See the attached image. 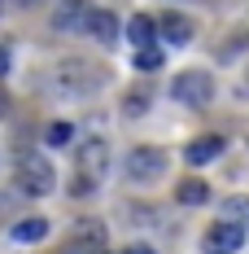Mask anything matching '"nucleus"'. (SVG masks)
Here are the masks:
<instances>
[{"label": "nucleus", "mask_w": 249, "mask_h": 254, "mask_svg": "<svg viewBox=\"0 0 249 254\" xmlns=\"http://www.w3.org/2000/svg\"><path fill=\"white\" fill-rule=\"evenodd\" d=\"M149 105H153V92H149V88H127V97H123V114H127V119H140Z\"/></svg>", "instance_id": "obj_16"}, {"label": "nucleus", "mask_w": 249, "mask_h": 254, "mask_svg": "<svg viewBox=\"0 0 249 254\" xmlns=\"http://www.w3.org/2000/svg\"><path fill=\"white\" fill-rule=\"evenodd\" d=\"M97 44H105V49H114L118 44V35H123V22H118V13H109V9H92L88 13V26H83Z\"/></svg>", "instance_id": "obj_8"}, {"label": "nucleus", "mask_w": 249, "mask_h": 254, "mask_svg": "<svg viewBox=\"0 0 249 254\" xmlns=\"http://www.w3.org/2000/svg\"><path fill=\"white\" fill-rule=\"evenodd\" d=\"M52 184H57V171H52L49 158H40V153L22 158L18 171H13V193L18 197H49Z\"/></svg>", "instance_id": "obj_2"}, {"label": "nucleus", "mask_w": 249, "mask_h": 254, "mask_svg": "<svg viewBox=\"0 0 249 254\" xmlns=\"http://www.w3.org/2000/svg\"><path fill=\"white\" fill-rule=\"evenodd\" d=\"M123 254H153V250H149V246H127Z\"/></svg>", "instance_id": "obj_20"}, {"label": "nucleus", "mask_w": 249, "mask_h": 254, "mask_svg": "<svg viewBox=\"0 0 249 254\" xmlns=\"http://www.w3.org/2000/svg\"><path fill=\"white\" fill-rule=\"evenodd\" d=\"M105 79L109 75L100 66L83 62V57H66V62H57L49 70V92L52 97H88V92H97Z\"/></svg>", "instance_id": "obj_1"}, {"label": "nucleus", "mask_w": 249, "mask_h": 254, "mask_svg": "<svg viewBox=\"0 0 249 254\" xmlns=\"http://www.w3.org/2000/svg\"><path fill=\"white\" fill-rule=\"evenodd\" d=\"M127 40H131L136 49H140V44H153V40H157V22L145 18V13H136V18L127 22Z\"/></svg>", "instance_id": "obj_14"}, {"label": "nucleus", "mask_w": 249, "mask_h": 254, "mask_svg": "<svg viewBox=\"0 0 249 254\" xmlns=\"http://www.w3.org/2000/svg\"><path fill=\"white\" fill-rule=\"evenodd\" d=\"M49 219H40V215H31V219H18L13 228H9V237L18 241V246H40L44 237H49Z\"/></svg>", "instance_id": "obj_11"}, {"label": "nucleus", "mask_w": 249, "mask_h": 254, "mask_svg": "<svg viewBox=\"0 0 249 254\" xmlns=\"http://www.w3.org/2000/svg\"><path fill=\"white\" fill-rule=\"evenodd\" d=\"M88 13H92V4L88 0H61L57 9H52V31L57 35H75V31H83L88 26Z\"/></svg>", "instance_id": "obj_7"}, {"label": "nucleus", "mask_w": 249, "mask_h": 254, "mask_svg": "<svg viewBox=\"0 0 249 254\" xmlns=\"http://www.w3.org/2000/svg\"><path fill=\"white\" fill-rule=\"evenodd\" d=\"M175 202H179V206H205V202H210V184H205V180H197V176L179 180Z\"/></svg>", "instance_id": "obj_12"}, {"label": "nucleus", "mask_w": 249, "mask_h": 254, "mask_svg": "<svg viewBox=\"0 0 249 254\" xmlns=\"http://www.w3.org/2000/svg\"><path fill=\"white\" fill-rule=\"evenodd\" d=\"M131 66L149 75V70H162V66H166V57H162V49H157V44H140V49H136V57H131Z\"/></svg>", "instance_id": "obj_15"}, {"label": "nucleus", "mask_w": 249, "mask_h": 254, "mask_svg": "<svg viewBox=\"0 0 249 254\" xmlns=\"http://www.w3.org/2000/svg\"><path fill=\"white\" fill-rule=\"evenodd\" d=\"M157 35H162L166 44H188V40H193V18H184V13H162V18H157Z\"/></svg>", "instance_id": "obj_10"}, {"label": "nucleus", "mask_w": 249, "mask_h": 254, "mask_svg": "<svg viewBox=\"0 0 249 254\" xmlns=\"http://www.w3.org/2000/svg\"><path fill=\"white\" fill-rule=\"evenodd\" d=\"M123 171H127V180H136V184H149V180H157L166 171V153L157 149V145H136V149L127 153Z\"/></svg>", "instance_id": "obj_5"}, {"label": "nucleus", "mask_w": 249, "mask_h": 254, "mask_svg": "<svg viewBox=\"0 0 249 254\" xmlns=\"http://www.w3.org/2000/svg\"><path fill=\"white\" fill-rule=\"evenodd\" d=\"M214 75L210 70H179V75L171 79V97L179 105H193V110H205V105L214 101Z\"/></svg>", "instance_id": "obj_3"}, {"label": "nucleus", "mask_w": 249, "mask_h": 254, "mask_svg": "<svg viewBox=\"0 0 249 254\" xmlns=\"http://www.w3.org/2000/svg\"><path fill=\"white\" fill-rule=\"evenodd\" d=\"M219 153H223V136H197V140L184 145V162H188V167H205V162H214Z\"/></svg>", "instance_id": "obj_9"}, {"label": "nucleus", "mask_w": 249, "mask_h": 254, "mask_svg": "<svg viewBox=\"0 0 249 254\" xmlns=\"http://www.w3.org/2000/svg\"><path fill=\"white\" fill-rule=\"evenodd\" d=\"M9 66H13V62H9V44H0V79L9 75Z\"/></svg>", "instance_id": "obj_19"}, {"label": "nucleus", "mask_w": 249, "mask_h": 254, "mask_svg": "<svg viewBox=\"0 0 249 254\" xmlns=\"http://www.w3.org/2000/svg\"><path fill=\"white\" fill-rule=\"evenodd\" d=\"M13 4H35V0H13Z\"/></svg>", "instance_id": "obj_21"}, {"label": "nucleus", "mask_w": 249, "mask_h": 254, "mask_svg": "<svg viewBox=\"0 0 249 254\" xmlns=\"http://www.w3.org/2000/svg\"><path fill=\"white\" fill-rule=\"evenodd\" d=\"M70 136H75V127L61 123V119L44 127V145H49V149H61V145H70Z\"/></svg>", "instance_id": "obj_17"}, {"label": "nucleus", "mask_w": 249, "mask_h": 254, "mask_svg": "<svg viewBox=\"0 0 249 254\" xmlns=\"http://www.w3.org/2000/svg\"><path fill=\"white\" fill-rule=\"evenodd\" d=\"M105 171H109V140H105V136L83 140V145H79V176L92 180V184H100Z\"/></svg>", "instance_id": "obj_6"}, {"label": "nucleus", "mask_w": 249, "mask_h": 254, "mask_svg": "<svg viewBox=\"0 0 249 254\" xmlns=\"http://www.w3.org/2000/svg\"><path fill=\"white\" fill-rule=\"evenodd\" d=\"M100 241H105V224L100 219H83L70 237V250H97Z\"/></svg>", "instance_id": "obj_13"}, {"label": "nucleus", "mask_w": 249, "mask_h": 254, "mask_svg": "<svg viewBox=\"0 0 249 254\" xmlns=\"http://www.w3.org/2000/svg\"><path fill=\"white\" fill-rule=\"evenodd\" d=\"M249 241V232L241 219H219L201 232V254H241Z\"/></svg>", "instance_id": "obj_4"}, {"label": "nucleus", "mask_w": 249, "mask_h": 254, "mask_svg": "<svg viewBox=\"0 0 249 254\" xmlns=\"http://www.w3.org/2000/svg\"><path fill=\"white\" fill-rule=\"evenodd\" d=\"M13 206H18V197H13V193H4V189H0V224H4V219H9V215H13Z\"/></svg>", "instance_id": "obj_18"}]
</instances>
